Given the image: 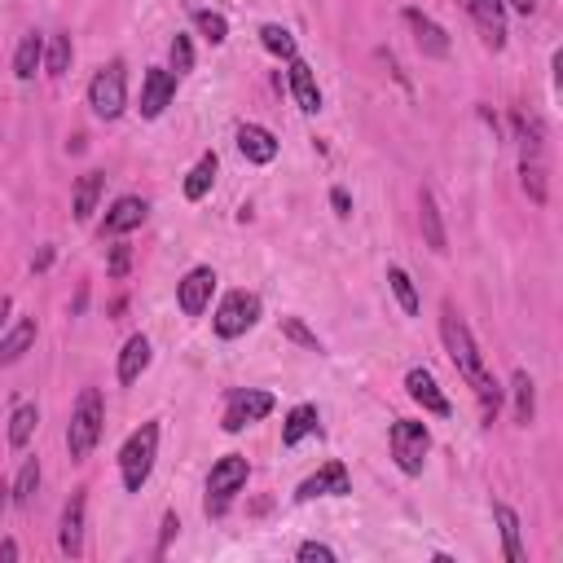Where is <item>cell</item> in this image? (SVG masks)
<instances>
[{
  "label": "cell",
  "mask_w": 563,
  "mask_h": 563,
  "mask_svg": "<svg viewBox=\"0 0 563 563\" xmlns=\"http://www.w3.org/2000/svg\"><path fill=\"white\" fill-rule=\"evenodd\" d=\"M66 66H71V36H49V44H44V71L62 75Z\"/></svg>",
  "instance_id": "obj_32"
},
{
  "label": "cell",
  "mask_w": 563,
  "mask_h": 563,
  "mask_svg": "<svg viewBox=\"0 0 563 563\" xmlns=\"http://www.w3.org/2000/svg\"><path fill=\"white\" fill-rule=\"evenodd\" d=\"M5 493H9V489H5V484H0V511H5V502H9V498H5Z\"/></svg>",
  "instance_id": "obj_45"
},
{
  "label": "cell",
  "mask_w": 563,
  "mask_h": 563,
  "mask_svg": "<svg viewBox=\"0 0 563 563\" xmlns=\"http://www.w3.org/2000/svg\"><path fill=\"white\" fill-rule=\"evenodd\" d=\"M154 454H159V423H141L137 432L128 436V445L119 449V471H124L128 493H141V484L150 480Z\"/></svg>",
  "instance_id": "obj_4"
},
{
  "label": "cell",
  "mask_w": 563,
  "mask_h": 563,
  "mask_svg": "<svg viewBox=\"0 0 563 563\" xmlns=\"http://www.w3.org/2000/svg\"><path fill=\"white\" fill-rule=\"evenodd\" d=\"M256 317H260V300H256V295H251V291H229L225 300H220V308H216L212 326H216L220 339H238V335H247V330L256 326Z\"/></svg>",
  "instance_id": "obj_8"
},
{
  "label": "cell",
  "mask_w": 563,
  "mask_h": 563,
  "mask_svg": "<svg viewBox=\"0 0 563 563\" xmlns=\"http://www.w3.org/2000/svg\"><path fill=\"white\" fill-rule=\"evenodd\" d=\"M216 168H220V159H216V154H203V159L194 163V172L185 176V198H190V203H198V198H203L207 190H212Z\"/></svg>",
  "instance_id": "obj_26"
},
{
  "label": "cell",
  "mask_w": 563,
  "mask_h": 563,
  "mask_svg": "<svg viewBox=\"0 0 563 563\" xmlns=\"http://www.w3.org/2000/svg\"><path fill=\"white\" fill-rule=\"evenodd\" d=\"M260 44L269 53H278V58H286V62L295 58V36L286 27H278V22H264V27H260Z\"/></svg>",
  "instance_id": "obj_31"
},
{
  "label": "cell",
  "mask_w": 563,
  "mask_h": 563,
  "mask_svg": "<svg viewBox=\"0 0 563 563\" xmlns=\"http://www.w3.org/2000/svg\"><path fill=\"white\" fill-rule=\"evenodd\" d=\"M102 423H106L102 392L84 388L80 401H75V410H71V427H66V449H71L75 462H84L97 449V440H102Z\"/></svg>",
  "instance_id": "obj_3"
},
{
  "label": "cell",
  "mask_w": 563,
  "mask_h": 563,
  "mask_svg": "<svg viewBox=\"0 0 563 563\" xmlns=\"http://www.w3.org/2000/svg\"><path fill=\"white\" fill-rule=\"evenodd\" d=\"M172 97H176V75L163 71V66L146 71V84H141V119H159Z\"/></svg>",
  "instance_id": "obj_13"
},
{
  "label": "cell",
  "mask_w": 563,
  "mask_h": 563,
  "mask_svg": "<svg viewBox=\"0 0 563 563\" xmlns=\"http://www.w3.org/2000/svg\"><path fill=\"white\" fill-rule=\"evenodd\" d=\"M462 9L471 14V22L480 27V40L489 49H502L506 44V5L502 0H458Z\"/></svg>",
  "instance_id": "obj_11"
},
{
  "label": "cell",
  "mask_w": 563,
  "mask_h": 563,
  "mask_svg": "<svg viewBox=\"0 0 563 563\" xmlns=\"http://www.w3.org/2000/svg\"><path fill=\"white\" fill-rule=\"evenodd\" d=\"M273 414V396L269 392H229V410H225V432H242L247 423H260V418Z\"/></svg>",
  "instance_id": "obj_9"
},
{
  "label": "cell",
  "mask_w": 563,
  "mask_h": 563,
  "mask_svg": "<svg viewBox=\"0 0 563 563\" xmlns=\"http://www.w3.org/2000/svg\"><path fill=\"white\" fill-rule=\"evenodd\" d=\"M194 22H198V31H203V36L212 40V44H225V40H229V22L220 18V14H212V9H198Z\"/></svg>",
  "instance_id": "obj_34"
},
{
  "label": "cell",
  "mask_w": 563,
  "mask_h": 563,
  "mask_svg": "<svg viewBox=\"0 0 563 563\" xmlns=\"http://www.w3.org/2000/svg\"><path fill=\"white\" fill-rule=\"evenodd\" d=\"M300 559H304V563H313V559H317V563H335V550L322 546V542H304V546H300Z\"/></svg>",
  "instance_id": "obj_37"
},
{
  "label": "cell",
  "mask_w": 563,
  "mask_h": 563,
  "mask_svg": "<svg viewBox=\"0 0 563 563\" xmlns=\"http://www.w3.org/2000/svg\"><path fill=\"white\" fill-rule=\"evenodd\" d=\"M212 291H216V273L212 269H190L185 282H176V304H181L185 317H198L207 304H212Z\"/></svg>",
  "instance_id": "obj_12"
},
{
  "label": "cell",
  "mask_w": 563,
  "mask_h": 563,
  "mask_svg": "<svg viewBox=\"0 0 563 563\" xmlns=\"http://www.w3.org/2000/svg\"><path fill=\"white\" fill-rule=\"evenodd\" d=\"M128 247H110V264H106V273H110V278H124V273H128Z\"/></svg>",
  "instance_id": "obj_38"
},
{
  "label": "cell",
  "mask_w": 563,
  "mask_h": 563,
  "mask_svg": "<svg viewBox=\"0 0 563 563\" xmlns=\"http://www.w3.org/2000/svg\"><path fill=\"white\" fill-rule=\"evenodd\" d=\"M40 62H44V40L40 36H22L18 53H14V75H18V80H31Z\"/></svg>",
  "instance_id": "obj_28"
},
{
  "label": "cell",
  "mask_w": 563,
  "mask_h": 563,
  "mask_svg": "<svg viewBox=\"0 0 563 563\" xmlns=\"http://www.w3.org/2000/svg\"><path fill=\"white\" fill-rule=\"evenodd\" d=\"M238 150L247 163H273L278 159V137L260 124H242L238 128Z\"/></svg>",
  "instance_id": "obj_18"
},
{
  "label": "cell",
  "mask_w": 563,
  "mask_h": 563,
  "mask_svg": "<svg viewBox=\"0 0 563 563\" xmlns=\"http://www.w3.org/2000/svg\"><path fill=\"white\" fill-rule=\"evenodd\" d=\"M9 308H14L9 304V295H0V330H5V322H9Z\"/></svg>",
  "instance_id": "obj_44"
},
{
  "label": "cell",
  "mask_w": 563,
  "mask_h": 563,
  "mask_svg": "<svg viewBox=\"0 0 563 563\" xmlns=\"http://www.w3.org/2000/svg\"><path fill=\"white\" fill-rule=\"evenodd\" d=\"M176 528H181V520H176V515H168V520H163V542H159V555L163 550H168V542H172V533Z\"/></svg>",
  "instance_id": "obj_40"
},
{
  "label": "cell",
  "mask_w": 563,
  "mask_h": 563,
  "mask_svg": "<svg viewBox=\"0 0 563 563\" xmlns=\"http://www.w3.org/2000/svg\"><path fill=\"white\" fill-rule=\"evenodd\" d=\"M352 493V480H348V467L344 462H326L317 476H308L300 489H295V502H313V498H348Z\"/></svg>",
  "instance_id": "obj_10"
},
{
  "label": "cell",
  "mask_w": 563,
  "mask_h": 563,
  "mask_svg": "<svg viewBox=\"0 0 563 563\" xmlns=\"http://www.w3.org/2000/svg\"><path fill=\"white\" fill-rule=\"evenodd\" d=\"M440 339H445L449 361H454L458 374L467 379V388L480 396L484 423H493V418H498V410H502V388H498V379L489 374V366H484L476 339H471V330H467V322L458 317V308H454V304L440 308Z\"/></svg>",
  "instance_id": "obj_1"
},
{
  "label": "cell",
  "mask_w": 563,
  "mask_h": 563,
  "mask_svg": "<svg viewBox=\"0 0 563 563\" xmlns=\"http://www.w3.org/2000/svg\"><path fill=\"white\" fill-rule=\"evenodd\" d=\"M405 392H410L427 414H436V418H445V414H449V396L436 388L432 370H410V374H405Z\"/></svg>",
  "instance_id": "obj_17"
},
{
  "label": "cell",
  "mask_w": 563,
  "mask_h": 563,
  "mask_svg": "<svg viewBox=\"0 0 563 563\" xmlns=\"http://www.w3.org/2000/svg\"><path fill=\"white\" fill-rule=\"evenodd\" d=\"M31 344H36V322H31V317H22V322L9 330L5 339H0V366H14V361H22V352H27Z\"/></svg>",
  "instance_id": "obj_23"
},
{
  "label": "cell",
  "mask_w": 563,
  "mask_h": 563,
  "mask_svg": "<svg viewBox=\"0 0 563 563\" xmlns=\"http://www.w3.org/2000/svg\"><path fill=\"white\" fill-rule=\"evenodd\" d=\"M506 5H511V9H520V14H533V5H537V0H506Z\"/></svg>",
  "instance_id": "obj_43"
},
{
  "label": "cell",
  "mask_w": 563,
  "mask_h": 563,
  "mask_svg": "<svg viewBox=\"0 0 563 563\" xmlns=\"http://www.w3.org/2000/svg\"><path fill=\"white\" fill-rule=\"evenodd\" d=\"M146 370H150V339L132 335L124 344V352H119V383H137Z\"/></svg>",
  "instance_id": "obj_20"
},
{
  "label": "cell",
  "mask_w": 563,
  "mask_h": 563,
  "mask_svg": "<svg viewBox=\"0 0 563 563\" xmlns=\"http://www.w3.org/2000/svg\"><path fill=\"white\" fill-rule=\"evenodd\" d=\"M401 18H405V27L414 31V44L427 53V58H449V36H445L440 22H432L423 9H405Z\"/></svg>",
  "instance_id": "obj_14"
},
{
  "label": "cell",
  "mask_w": 563,
  "mask_h": 563,
  "mask_svg": "<svg viewBox=\"0 0 563 563\" xmlns=\"http://www.w3.org/2000/svg\"><path fill=\"white\" fill-rule=\"evenodd\" d=\"M88 106H93L97 119H119L128 106V71L124 62H106L102 71L88 84Z\"/></svg>",
  "instance_id": "obj_5"
},
{
  "label": "cell",
  "mask_w": 563,
  "mask_h": 563,
  "mask_svg": "<svg viewBox=\"0 0 563 563\" xmlns=\"http://www.w3.org/2000/svg\"><path fill=\"white\" fill-rule=\"evenodd\" d=\"M282 335H286V339H295V344L308 348V352H322V344H317V335L300 322V317H282Z\"/></svg>",
  "instance_id": "obj_35"
},
{
  "label": "cell",
  "mask_w": 563,
  "mask_h": 563,
  "mask_svg": "<svg viewBox=\"0 0 563 563\" xmlns=\"http://www.w3.org/2000/svg\"><path fill=\"white\" fill-rule=\"evenodd\" d=\"M388 445H392L396 467H401L405 476H418V471H423V462H427V449H432V436H427V427L414 423V418H396Z\"/></svg>",
  "instance_id": "obj_6"
},
{
  "label": "cell",
  "mask_w": 563,
  "mask_h": 563,
  "mask_svg": "<svg viewBox=\"0 0 563 563\" xmlns=\"http://www.w3.org/2000/svg\"><path fill=\"white\" fill-rule=\"evenodd\" d=\"M58 546H62V555H71V559L84 555V489L71 493V502H66L62 528H58Z\"/></svg>",
  "instance_id": "obj_16"
},
{
  "label": "cell",
  "mask_w": 563,
  "mask_h": 563,
  "mask_svg": "<svg viewBox=\"0 0 563 563\" xmlns=\"http://www.w3.org/2000/svg\"><path fill=\"white\" fill-rule=\"evenodd\" d=\"M49 264H53V247H44V251H40V256H36V260H31V269H49Z\"/></svg>",
  "instance_id": "obj_41"
},
{
  "label": "cell",
  "mask_w": 563,
  "mask_h": 563,
  "mask_svg": "<svg viewBox=\"0 0 563 563\" xmlns=\"http://www.w3.org/2000/svg\"><path fill=\"white\" fill-rule=\"evenodd\" d=\"M172 71L176 75L194 71V44H190V36H176L172 40Z\"/></svg>",
  "instance_id": "obj_36"
},
{
  "label": "cell",
  "mask_w": 563,
  "mask_h": 563,
  "mask_svg": "<svg viewBox=\"0 0 563 563\" xmlns=\"http://www.w3.org/2000/svg\"><path fill=\"white\" fill-rule=\"evenodd\" d=\"M388 282H392V291H396V300H401L405 313H418V291H414V282H410V273L405 269H388Z\"/></svg>",
  "instance_id": "obj_33"
},
{
  "label": "cell",
  "mask_w": 563,
  "mask_h": 563,
  "mask_svg": "<svg viewBox=\"0 0 563 563\" xmlns=\"http://www.w3.org/2000/svg\"><path fill=\"white\" fill-rule=\"evenodd\" d=\"M36 489H40V462L36 458H27L18 467V480H14V506H31V498H36Z\"/></svg>",
  "instance_id": "obj_29"
},
{
  "label": "cell",
  "mask_w": 563,
  "mask_h": 563,
  "mask_svg": "<svg viewBox=\"0 0 563 563\" xmlns=\"http://www.w3.org/2000/svg\"><path fill=\"white\" fill-rule=\"evenodd\" d=\"M330 203H335V212H339V216H352V198H348V190H330Z\"/></svg>",
  "instance_id": "obj_39"
},
{
  "label": "cell",
  "mask_w": 563,
  "mask_h": 563,
  "mask_svg": "<svg viewBox=\"0 0 563 563\" xmlns=\"http://www.w3.org/2000/svg\"><path fill=\"white\" fill-rule=\"evenodd\" d=\"M515 137H520V181L524 194L537 207L550 198V141H546V124L537 115H515Z\"/></svg>",
  "instance_id": "obj_2"
},
{
  "label": "cell",
  "mask_w": 563,
  "mask_h": 563,
  "mask_svg": "<svg viewBox=\"0 0 563 563\" xmlns=\"http://www.w3.org/2000/svg\"><path fill=\"white\" fill-rule=\"evenodd\" d=\"M97 198H102V172H84L80 185H75V198H71V212L75 220H88L97 212Z\"/></svg>",
  "instance_id": "obj_24"
},
{
  "label": "cell",
  "mask_w": 563,
  "mask_h": 563,
  "mask_svg": "<svg viewBox=\"0 0 563 563\" xmlns=\"http://www.w3.org/2000/svg\"><path fill=\"white\" fill-rule=\"evenodd\" d=\"M291 93H295V102H300V110H308V115L322 110L317 80H313V71H308V62H300V58H291Z\"/></svg>",
  "instance_id": "obj_21"
},
{
  "label": "cell",
  "mask_w": 563,
  "mask_h": 563,
  "mask_svg": "<svg viewBox=\"0 0 563 563\" xmlns=\"http://www.w3.org/2000/svg\"><path fill=\"white\" fill-rule=\"evenodd\" d=\"M493 520L502 528V546H506V559L511 563H524V542H520V515L511 511L506 502L493 506Z\"/></svg>",
  "instance_id": "obj_22"
},
{
  "label": "cell",
  "mask_w": 563,
  "mask_h": 563,
  "mask_svg": "<svg viewBox=\"0 0 563 563\" xmlns=\"http://www.w3.org/2000/svg\"><path fill=\"white\" fill-rule=\"evenodd\" d=\"M0 559L14 563V559H18V542H0Z\"/></svg>",
  "instance_id": "obj_42"
},
{
  "label": "cell",
  "mask_w": 563,
  "mask_h": 563,
  "mask_svg": "<svg viewBox=\"0 0 563 563\" xmlns=\"http://www.w3.org/2000/svg\"><path fill=\"white\" fill-rule=\"evenodd\" d=\"M247 458L242 454H225L212 467V476H207V515H225V506L234 502V493H242V484H247Z\"/></svg>",
  "instance_id": "obj_7"
},
{
  "label": "cell",
  "mask_w": 563,
  "mask_h": 563,
  "mask_svg": "<svg viewBox=\"0 0 563 563\" xmlns=\"http://www.w3.org/2000/svg\"><path fill=\"white\" fill-rule=\"evenodd\" d=\"M418 225H423L427 247H432L436 256H445V251H449V238H445V220H440V207H436V194H432V190L418 194Z\"/></svg>",
  "instance_id": "obj_19"
},
{
  "label": "cell",
  "mask_w": 563,
  "mask_h": 563,
  "mask_svg": "<svg viewBox=\"0 0 563 563\" xmlns=\"http://www.w3.org/2000/svg\"><path fill=\"white\" fill-rule=\"evenodd\" d=\"M511 392H515V423H533V414H537V392H533V379H528L524 370H515V379H511Z\"/></svg>",
  "instance_id": "obj_27"
},
{
  "label": "cell",
  "mask_w": 563,
  "mask_h": 563,
  "mask_svg": "<svg viewBox=\"0 0 563 563\" xmlns=\"http://www.w3.org/2000/svg\"><path fill=\"white\" fill-rule=\"evenodd\" d=\"M146 212H150V203L146 198H132V194H124V198H115V207L106 212V220H102V238H119V234H132V229L146 220Z\"/></svg>",
  "instance_id": "obj_15"
},
{
  "label": "cell",
  "mask_w": 563,
  "mask_h": 563,
  "mask_svg": "<svg viewBox=\"0 0 563 563\" xmlns=\"http://www.w3.org/2000/svg\"><path fill=\"white\" fill-rule=\"evenodd\" d=\"M36 423H40V410L36 405H18L14 418H9V445L22 449L31 440V432H36Z\"/></svg>",
  "instance_id": "obj_30"
},
{
  "label": "cell",
  "mask_w": 563,
  "mask_h": 563,
  "mask_svg": "<svg viewBox=\"0 0 563 563\" xmlns=\"http://www.w3.org/2000/svg\"><path fill=\"white\" fill-rule=\"evenodd\" d=\"M317 432V405H295L286 414V427H282V445H300L304 436Z\"/></svg>",
  "instance_id": "obj_25"
}]
</instances>
